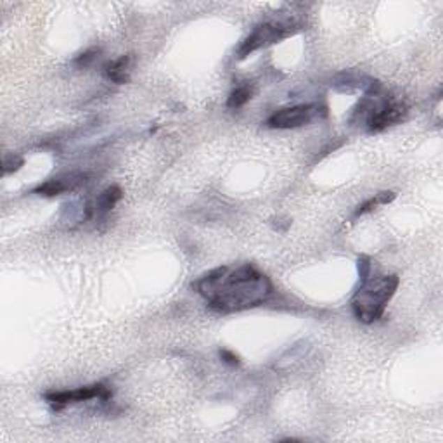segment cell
<instances>
[{
  "label": "cell",
  "mask_w": 443,
  "mask_h": 443,
  "mask_svg": "<svg viewBox=\"0 0 443 443\" xmlns=\"http://www.w3.org/2000/svg\"><path fill=\"white\" fill-rule=\"evenodd\" d=\"M320 114H326V110L319 104H300V106L283 107L272 113L266 120V125L270 128L287 130V128H298L312 123L313 120L320 118Z\"/></svg>",
  "instance_id": "cell-4"
},
{
  "label": "cell",
  "mask_w": 443,
  "mask_h": 443,
  "mask_svg": "<svg viewBox=\"0 0 443 443\" xmlns=\"http://www.w3.org/2000/svg\"><path fill=\"white\" fill-rule=\"evenodd\" d=\"M220 359L225 363H229V366H239L241 363L239 356H237L236 354H232L230 350H220Z\"/></svg>",
  "instance_id": "cell-14"
},
{
  "label": "cell",
  "mask_w": 443,
  "mask_h": 443,
  "mask_svg": "<svg viewBox=\"0 0 443 443\" xmlns=\"http://www.w3.org/2000/svg\"><path fill=\"white\" fill-rule=\"evenodd\" d=\"M24 160L17 154H9V156L3 158V174H10V172H16L23 167Z\"/></svg>",
  "instance_id": "cell-12"
},
{
  "label": "cell",
  "mask_w": 443,
  "mask_h": 443,
  "mask_svg": "<svg viewBox=\"0 0 443 443\" xmlns=\"http://www.w3.org/2000/svg\"><path fill=\"white\" fill-rule=\"evenodd\" d=\"M291 33H293V27H291L290 23L269 21V23L258 24V27L248 35L246 40L239 45V49H237V57L244 59V57L257 52L262 47L277 44V42H280L283 38L290 37Z\"/></svg>",
  "instance_id": "cell-3"
},
{
  "label": "cell",
  "mask_w": 443,
  "mask_h": 443,
  "mask_svg": "<svg viewBox=\"0 0 443 443\" xmlns=\"http://www.w3.org/2000/svg\"><path fill=\"white\" fill-rule=\"evenodd\" d=\"M111 390L107 386H104L103 383L90 384V386H82L77 390H64V391H47L44 398L56 410L63 409V407L70 405V403H78V402H87V400H110L111 398Z\"/></svg>",
  "instance_id": "cell-5"
},
{
  "label": "cell",
  "mask_w": 443,
  "mask_h": 443,
  "mask_svg": "<svg viewBox=\"0 0 443 443\" xmlns=\"http://www.w3.org/2000/svg\"><path fill=\"white\" fill-rule=\"evenodd\" d=\"M87 182V174H82V172H70V174H61L57 177L47 180V182L40 183L38 187H35L33 194L38 196H59V194L73 193L78 187H82Z\"/></svg>",
  "instance_id": "cell-6"
},
{
  "label": "cell",
  "mask_w": 443,
  "mask_h": 443,
  "mask_svg": "<svg viewBox=\"0 0 443 443\" xmlns=\"http://www.w3.org/2000/svg\"><path fill=\"white\" fill-rule=\"evenodd\" d=\"M397 276L369 277L360 283V287L352 298V310L360 322L373 324L383 317L386 305L398 287Z\"/></svg>",
  "instance_id": "cell-2"
},
{
  "label": "cell",
  "mask_w": 443,
  "mask_h": 443,
  "mask_svg": "<svg viewBox=\"0 0 443 443\" xmlns=\"http://www.w3.org/2000/svg\"><path fill=\"white\" fill-rule=\"evenodd\" d=\"M331 87L338 92H363L366 96H373V93H380L381 84L380 82L373 80V78L366 77V75H359V73H340L338 77H334L333 84Z\"/></svg>",
  "instance_id": "cell-7"
},
{
  "label": "cell",
  "mask_w": 443,
  "mask_h": 443,
  "mask_svg": "<svg viewBox=\"0 0 443 443\" xmlns=\"http://www.w3.org/2000/svg\"><path fill=\"white\" fill-rule=\"evenodd\" d=\"M393 200H395V193H390V190H384V193L376 194V196L370 197L369 201H366V203L360 204V207L356 208L354 217L355 218L362 217V215L369 213V211H373L374 208L380 207V204H388V203H391Z\"/></svg>",
  "instance_id": "cell-10"
},
{
  "label": "cell",
  "mask_w": 443,
  "mask_h": 443,
  "mask_svg": "<svg viewBox=\"0 0 443 443\" xmlns=\"http://www.w3.org/2000/svg\"><path fill=\"white\" fill-rule=\"evenodd\" d=\"M251 96H253V90H251L250 85H241V87L230 92L229 99H227V107L239 110V107H243L251 99Z\"/></svg>",
  "instance_id": "cell-11"
},
{
  "label": "cell",
  "mask_w": 443,
  "mask_h": 443,
  "mask_svg": "<svg viewBox=\"0 0 443 443\" xmlns=\"http://www.w3.org/2000/svg\"><path fill=\"white\" fill-rule=\"evenodd\" d=\"M359 276L360 283H363V280H367L370 277V260L367 257L359 258Z\"/></svg>",
  "instance_id": "cell-13"
},
{
  "label": "cell",
  "mask_w": 443,
  "mask_h": 443,
  "mask_svg": "<svg viewBox=\"0 0 443 443\" xmlns=\"http://www.w3.org/2000/svg\"><path fill=\"white\" fill-rule=\"evenodd\" d=\"M132 73V56H121L118 59L111 61L104 68V75L107 80L114 82L118 85H123L130 80Z\"/></svg>",
  "instance_id": "cell-9"
},
{
  "label": "cell",
  "mask_w": 443,
  "mask_h": 443,
  "mask_svg": "<svg viewBox=\"0 0 443 443\" xmlns=\"http://www.w3.org/2000/svg\"><path fill=\"white\" fill-rule=\"evenodd\" d=\"M96 54H97V50H90V52H85V54H82L80 57H78L77 61H75V63L78 64V66H89L90 63H92L93 59H96Z\"/></svg>",
  "instance_id": "cell-15"
},
{
  "label": "cell",
  "mask_w": 443,
  "mask_h": 443,
  "mask_svg": "<svg viewBox=\"0 0 443 443\" xmlns=\"http://www.w3.org/2000/svg\"><path fill=\"white\" fill-rule=\"evenodd\" d=\"M196 290L213 310L230 313L258 307L269 300L273 287L264 272L246 264L210 270L197 280Z\"/></svg>",
  "instance_id": "cell-1"
},
{
  "label": "cell",
  "mask_w": 443,
  "mask_h": 443,
  "mask_svg": "<svg viewBox=\"0 0 443 443\" xmlns=\"http://www.w3.org/2000/svg\"><path fill=\"white\" fill-rule=\"evenodd\" d=\"M123 193L118 186H111L107 189H104L96 200L92 201V211L93 217H104L106 213H110L114 207H117L118 201L121 200Z\"/></svg>",
  "instance_id": "cell-8"
}]
</instances>
